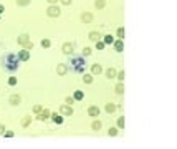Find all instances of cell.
Returning a JSON list of instances; mask_svg holds the SVG:
<instances>
[{
  "instance_id": "cell-1",
  "label": "cell",
  "mask_w": 177,
  "mask_h": 149,
  "mask_svg": "<svg viewBox=\"0 0 177 149\" xmlns=\"http://www.w3.org/2000/svg\"><path fill=\"white\" fill-rule=\"evenodd\" d=\"M2 66L5 68L7 71H17L20 66V60L17 57V53H7L5 57L2 58Z\"/></svg>"
},
{
  "instance_id": "cell-2",
  "label": "cell",
  "mask_w": 177,
  "mask_h": 149,
  "mask_svg": "<svg viewBox=\"0 0 177 149\" xmlns=\"http://www.w3.org/2000/svg\"><path fill=\"white\" fill-rule=\"evenodd\" d=\"M68 65H70L68 68H70L73 73H85L86 68H88V63H86L85 57H71Z\"/></svg>"
},
{
  "instance_id": "cell-3",
  "label": "cell",
  "mask_w": 177,
  "mask_h": 149,
  "mask_svg": "<svg viewBox=\"0 0 177 149\" xmlns=\"http://www.w3.org/2000/svg\"><path fill=\"white\" fill-rule=\"evenodd\" d=\"M18 43L20 45H23L27 48V50H30V48H33V43L31 41H28V36L27 35H22V36H18Z\"/></svg>"
},
{
  "instance_id": "cell-4",
  "label": "cell",
  "mask_w": 177,
  "mask_h": 149,
  "mask_svg": "<svg viewBox=\"0 0 177 149\" xmlns=\"http://www.w3.org/2000/svg\"><path fill=\"white\" fill-rule=\"evenodd\" d=\"M17 57H18V60H20V62H28V60H30V52H28L27 48H23V50H20V52H18V55H17Z\"/></svg>"
},
{
  "instance_id": "cell-5",
  "label": "cell",
  "mask_w": 177,
  "mask_h": 149,
  "mask_svg": "<svg viewBox=\"0 0 177 149\" xmlns=\"http://www.w3.org/2000/svg\"><path fill=\"white\" fill-rule=\"evenodd\" d=\"M60 111H61V114H65V116H71V114H73V108H71V106H68V104H63V106H60Z\"/></svg>"
},
{
  "instance_id": "cell-6",
  "label": "cell",
  "mask_w": 177,
  "mask_h": 149,
  "mask_svg": "<svg viewBox=\"0 0 177 149\" xmlns=\"http://www.w3.org/2000/svg\"><path fill=\"white\" fill-rule=\"evenodd\" d=\"M48 17H60V8L58 7H50L48 10H46Z\"/></svg>"
},
{
  "instance_id": "cell-7",
  "label": "cell",
  "mask_w": 177,
  "mask_h": 149,
  "mask_svg": "<svg viewBox=\"0 0 177 149\" xmlns=\"http://www.w3.org/2000/svg\"><path fill=\"white\" fill-rule=\"evenodd\" d=\"M88 114H90L91 118H98V114H99V108H98V106H90V108H88Z\"/></svg>"
},
{
  "instance_id": "cell-8",
  "label": "cell",
  "mask_w": 177,
  "mask_h": 149,
  "mask_svg": "<svg viewBox=\"0 0 177 149\" xmlns=\"http://www.w3.org/2000/svg\"><path fill=\"white\" fill-rule=\"evenodd\" d=\"M50 118L53 119V123H56V124H63V116H61V114H58V113H51V114H50Z\"/></svg>"
},
{
  "instance_id": "cell-9",
  "label": "cell",
  "mask_w": 177,
  "mask_h": 149,
  "mask_svg": "<svg viewBox=\"0 0 177 149\" xmlns=\"http://www.w3.org/2000/svg\"><path fill=\"white\" fill-rule=\"evenodd\" d=\"M75 52V45L73 43H65L63 45V53H66V55H70V53Z\"/></svg>"
},
{
  "instance_id": "cell-10",
  "label": "cell",
  "mask_w": 177,
  "mask_h": 149,
  "mask_svg": "<svg viewBox=\"0 0 177 149\" xmlns=\"http://www.w3.org/2000/svg\"><path fill=\"white\" fill-rule=\"evenodd\" d=\"M113 45H114V50H116V52H122V50H124V41L122 40H114Z\"/></svg>"
},
{
  "instance_id": "cell-11",
  "label": "cell",
  "mask_w": 177,
  "mask_h": 149,
  "mask_svg": "<svg viewBox=\"0 0 177 149\" xmlns=\"http://www.w3.org/2000/svg\"><path fill=\"white\" fill-rule=\"evenodd\" d=\"M91 73L93 75H99V73H103V68L99 63H94V65H91Z\"/></svg>"
},
{
  "instance_id": "cell-12",
  "label": "cell",
  "mask_w": 177,
  "mask_h": 149,
  "mask_svg": "<svg viewBox=\"0 0 177 149\" xmlns=\"http://www.w3.org/2000/svg\"><path fill=\"white\" fill-rule=\"evenodd\" d=\"M103 41H104V45H113V43H114V36L113 35H104Z\"/></svg>"
},
{
  "instance_id": "cell-13",
  "label": "cell",
  "mask_w": 177,
  "mask_h": 149,
  "mask_svg": "<svg viewBox=\"0 0 177 149\" xmlns=\"http://www.w3.org/2000/svg\"><path fill=\"white\" fill-rule=\"evenodd\" d=\"M73 98H75V101H81V99L85 98V93H83V91H80V90H76V91H75V94H73Z\"/></svg>"
},
{
  "instance_id": "cell-14",
  "label": "cell",
  "mask_w": 177,
  "mask_h": 149,
  "mask_svg": "<svg viewBox=\"0 0 177 149\" xmlns=\"http://www.w3.org/2000/svg\"><path fill=\"white\" fill-rule=\"evenodd\" d=\"M90 38L94 40V41H98V40H101V35H99L98 31H91V33H90Z\"/></svg>"
},
{
  "instance_id": "cell-15",
  "label": "cell",
  "mask_w": 177,
  "mask_h": 149,
  "mask_svg": "<svg viewBox=\"0 0 177 149\" xmlns=\"http://www.w3.org/2000/svg\"><path fill=\"white\" fill-rule=\"evenodd\" d=\"M114 111H116V104L108 103L106 104V113H114Z\"/></svg>"
},
{
  "instance_id": "cell-16",
  "label": "cell",
  "mask_w": 177,
  "mask_h": 149,
  "mask_svg": "<svg viewBox=\"0 0 177 149\" xmlns=\"http://www.w3.org/2000/svg\"><path fill=\"white\" fill-rule=\"evenodd\" d=\"M10 103L12 104H18V103H20V96H18V94H13V96H10Z\"/></svg>"
},
{
  "instance_id": "cell-17",
  "label": "cell",
  "mask_w": 177,
  "mask_h": 149,
  "mask_svg": "<svg viewBox=\"0 0 177 149\" xmlns=\"http://www.w3.org/2000/svg\"><path fill=\"white\" fill-rule=\"evenodd\" d=\"M50 111H46V109H45V111H43V113H41L40 114V116H38V118H40L41 119V121H45V119H48V118H50Z\"/></svg>"
},
{
  "instance_id": "cell-18",
  "label": "cell",
  "mask_w": 177,
  "mask_h": 149,
  "mask_svg": "<svg viewBox=\"0 0 177 149\" xmlns=\"http://www.w3.org/2000/svg\"><path fill=\"white\" fill-rule=\"evenodd\" d=\"M56 70H58V73H60V75H65V73H66V65H58V68H56Z\"/></svg>"
},
{
  "instance_id": "cell-19",
  "label": "cell",
  "mask_w": 177,
  "mask_h": 149,
  "mask_svg": "<svg viewBox=\"0 0 177 149\" xmlns=\"http://www.w3.org/2000/svg\"><path fill=\"white\" fill-rule=\"evenodd\" d=\"M91 18H93V17L90 15V13H88V12H86V13H83V15H81V20H85V22H91Z\"/></svg>"
},
{
  "instance_id": "cell-20",
  "label": "cell",
  "mask_w": 177,
  "mask_h": 149,
  "mask_svg": "<svg viewBox=\"0 0 177 149\" xmlns=\"http://www.w3.org/2000/svg\"><path fill=\"white\" fill-rule=\"evenodd\" d=\"M118 36H119V40H122V38H124V28H122V27H119V28H118Z\"/></svg>"
},
{
  "instance_id": "cell-21",
  "label": "cell",
  "mask_w": 177,
  "mask_h": 149,
  "mask_svg": "<svg viewBox=\"0 0 177 149\" xmlns=\"http://www.w3.org/2000/svg\"><path fill=\"white\" fill-rule=\"evenodd\" d=\"M106 75H108V78H113L114 75H116V70H114V68H109V70L106 71Z\"/></svg>"
},
{
  "instance_id": "cell-22",
  "label": "cell",
  "mask_w": 177,
  "mask_h": 149,
  "mask_svg": "<svg viewBox=\"0 0 177 149\" xmlns=\"http://www.w3.org/2000/svg\"><path fill=\"white\" fill-rule=\"evenodd\" d=\"M91 128L96 131V129H101V121H94V123L91 124Z\"/></svg>"
},
{
  "instance_id": "cell-23",
  "label": "cell",
  "mask_w": 177,
  "mask_h": 149,
  "mask_svg": "<svg viewBox=\"0 0 177 149\" xmlns=\"http://www.w3.org/2000/svg\"><path fill=\"white\" fill-rule=\"evenodd\" d=\"M83 81L90 85V83H93V76H91V75H85V78H83Z\"/></svg>"
},
{
  "instance_id": "cell-24",
  "label": "cell",
  "mask_w": 177,
  "mask_h": 149,
  "mask_svg": "<svg viewBox=\"0 0 177 149\" xmlns=\"http://www.w3.org/2000/svg\"><path fill=\"white\" fill-rule=\"evenodd\" d=\"M104 46H106V45H104V41H103V40H98L96 41V48H98V50H103Z\"/></svg>"
},
{
  "instance_id": "cell-25",
  "label": "cell",
  "mask_w": 177,
  "mask_h": 149,
  "mask_svg": "<svg viewBox=\"0 0 177 149\" xmlns=\"http://www.w3.org/2000/svg\"><path fill=\"white\" fill-rule=\"evenodd\" d=\"M108 134H109V136H116V134H118V128H109Z\"/></svg>"
},
{
  "instance_id": "cell-26",
  "label": "cell",
  "mask_w": 177,
  "mask_h": 149,
  "mask_svg": "<svg viewBox=\"0 0 177 149\" xmlns=\"http://www.w3.org/2000/svg\"><path fill=\"white\" fill-rule=\"evenodd\" d=\"M50 45H51L50 40H46V38H45V40H41V46H43V48H48Z\"/></svg>"
},
{
  "instance_id": "cell-27",
  "label": "cell",
  "mask_w": 177,
  "mask_h": 149,
  "mask_svg": "<svg viewBox=\"0 0 177 149\" xmlns=\"http://www.w3.org/2000/svg\"><path fill=\"white\" fill-rule=\"evenodd\" d=\"M8 85H10V86L17 85V78H15V76H10V78H8Z\"/></svg>"
},
{
  "instance_id": "cell-28",
  "label": "cell",
  "mask_w": 177,
  "mask_h": 149,
  "mask_svg": "<svg viewBox=\"0 0 177 149\" xmlns=\"http://www.w3.org/2000/svg\"><path fill=\"white\" fill-rule=\"evenodd\" d=\"M118 126H119V128H124V116H121V118L118 119Z\"/></svg>"
},
{
  "instance_id": "cell-29",
  "label": "cell",
  "mask_w": 177,
  "mask_h": 149,
  "mask_svg": "<svg viewBox=\"0 0 177 149\" xmlns=\"http://www.w3.org/2000/svg\"><path fill=\"white\" fill-rule=\"evenodd\" d=\"M83 55H85V58L90 57V55H91V48H85V50H83Z\"/></svg>"
},
{
  "instance_id": "cell-30",
  "label": "cell",
  "mask_w": 177,
  "mask_h": 149,
  "mask_svg": "<svg viewBox=\"0 0 177 149\" xmlns=\"http://www.w3.org/2000/svg\"><path fill=\"white\" fill-rule=\"evenodd\" d=\"M17 3H18V5H28L30 0H17Z\"/></svg>"
},
{
  "instance_id": "cell-31",
  "label": "cell",
  "mask_w": 177,
  "mask_h": 149,
  "mask_svg": "<svg viewBox=\"0 0 177 149\" xmlns=\"http://www.w3.org/2000/svg\"><path fill=\"white\" fill-rule=\"evenodd\" d=\"M116 91H118V94H121V93L124 91V86H122V85H118V86H116Z\"/></svg>"
},
{
  "instance_id": "cell-32",
  "label": "cell",
  "mask_w": 177,
  "mask_h": 149,
  "mask_svg": "<svg viewBox=\"0 0 177 149\" xmlns=\"http://www.w3.org/2000/svg\"><path fill=\"white\" fill-rule=\"evenodd\" d=\"M73 103H75V98H71V96L66 98V104H73Z\"/></svg>"
},
{
  "instance_id": "cell-33",
  "label": "cell",
  "mask_w": 177,
  "mask_h": 149,
  "mask_svg": "<svg viewBox=\"0 0 177 149\" xmlns=\"http://www.w3.org/2000/svg\"><path fill=\"white\" fill-rule=\"evenodd\" d=\"M71 2H73V0H61V3H63V5H70Z\"/></svg>"
},
{
  "instance_id": "cell-34",
  "label": "cell",
  "mask_w": 177,
  "mask_h": 149,
  "mask_svg": "<svg viewBox=\"0 0 177 149\" xmlns=\"http://www.w3.org/2000/svg\"><path fill=\"white\" fill-rule=\"evenodd\" d=\"M122 78H124V73H119V75H118V80H119V81H122Z\"/></svg>"
},
{
  "instance_id": "cell-35",
  "label": "cell",
  "mask_w": 177,
  "mask_h": 149,
  "mask_svg": "<svg viewBox=\"0 0 177 149\" xmlns=\"http://www.w3.org/2000/svg\"><path fill=\"white\" fill-rule=\"evenodd\" d=\"M7 136V138H12V136H13V133H12V131H7V133H3Z\"/></svg>"
},
{
  "instance_id": "cell-36",
  "label": "cell",
  "mask_w": 177,
  "mask_h": 149,
  "mask_svg": "<svg viewBox=\"0 0 177 149\" xmlns=\"http://www.w3.org/2000/svg\"><path fill=\"white\" fill-rule=\"evenodd\" d=\"M3 133H5V128H3V126L0 124V134H3Z\"/></svg>"
},
{
  "instance_id": "cell-37",
  "label": "cell",
  "mask_w": 177,
  "mask_h": 149,
  "mask_svg": "<svg viewBox=\"0 0 177 149\" xmlns=\"http://www.w3.org/2000/svg\"><path fill=\"white\" fill-rule=\"evenodd\" d=\"M3 12H5V7H3V5H0V13H3Z\"/></svg>"
},
{
  "instance_id": "cell-38",
  "label": "cell",
  "mask_w": 177,
  "mask_h": 149,
  "mask_svg": "<svg viewBox=\"0 0 177 149\" xmlns=\"http://www.w3.org/2000/svg\"><path fill=\"white\" fill-rule=\"evenodd\" d=\"M48 2H50V3H55V2H56V0H48Z\"/></svg>"
}]
</instances>
